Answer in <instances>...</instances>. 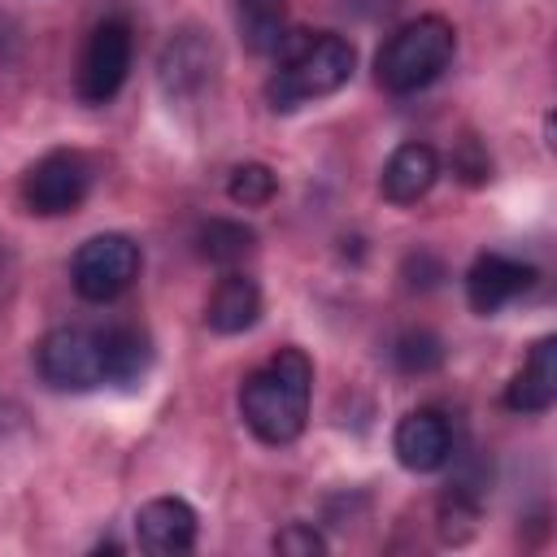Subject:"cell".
<instances>
[{
  "mask_svg": "<svg viewBox=\"0 0 557 557\" xmlns=\"http://www.w3.org/2000/svg\"><path fill=\"white\" fill-rule=\"evenodd\" d=\"M313 361L300 348H278L239 387V418L261 444H292L309 422Z\"/></svg>",
  "mask_w": 557,
  "mask_h": 557,
  "instance_id": "1",
  "label": "cell"
},
{
  "mask_svg": "<svg viewBox=\"0 0 557 557\" xmlns=\"http://www.w3.org/2000/svg\"><path fill=\"white\" fill-rule=\"evenodd\" d=\"M352 65L357 52L344 35H287L278 48V70L265 78V104L274 113H292L318 96H331L352 78Z\"/></svg>",
  "mask_w": 557,
  "mask_h": 557,
  "instance_id": "2",
  "label": "cell"
},
{
  "mask_svg": "<svg viewBox=\"0 0 557 557\" xmlns=\"http://www.w3.org/2000/svg\"><path fill=\"white\" fill-rule=\"evenodd\" d=\"M453 52H457V30H453V22L440 17V13H422V17L405 22V26H396L392 39L379 48V57H374V78H379L383 91L409 96V91L431 87V83L448 70Z\"/></svg>",
  "mask_w": 557,
  "mask_h": 557,
  "instance_id": "3",
  "label": "cell"
},
{
  "mask_svg": "<svg viewBox=\"0 0 557 557\" xmlns=\"http://www.w3.org/2000/svg\"><path fill=\"white\" fill-rule=\"evenodd\" d=\"M35 366L44 383L61 392H91L113 383V361H109V331L91 326H57L39 339Z\"/></svg>",
  "mask_w": 557,
  "mask_h": 557,
  "instance_id": "4",
  "label": "cell"
},
{
  "mask_svg": "<svg viewBox=\"0 0 557 557\" xmlns=\"http://www.w3.org/2000/svg\"><path fill=\"white\" fill-rule=\"evenodd\" d=\"M135 278H139V244L117 231L91 235L70 261V283L91 305L117 300Z\"/></svg>",
  "mask_w": 557,
  "mask_h": 557,
  "instance_id": "5",
  "label": "cell"
},
{
  "mask_svg": "<svg viewBox=\"0 0 557 557\" xmlns=\"http://www.w3.org/2000/svg\"><path fill=\"white\" fill-rule=\"evenodd\" d=\"M126 70H131V26L122 17L96 22L91 35H87V44H83L78 74H74L78 96L87 104H109L122 91Z\"/></svg>",
  "mask_w": 557,
  "mask_h": 557,
  "instance_id": "6",
  "label": "cell"
},
{
  "mask_svg": "<svg viewBox=\"0 0 557 557\" xmlns=\"http://www.w3.org/2000/svg\"><path fill=\"white\" fill-rule=\"evenodd\" d=\"M91 187V165L83 152H48L39 157L22 178V205L39 218H61L83 205Z\"/></svg>",
  "mask_w": 557,
  "mask_h": 557,
  "instance_id": "7",
  "label": "cell"
},
{
  "mask_svg": "<svg viewBox=\"0 0 557 557\" xmlns=\"http://www.w3.org/2000/svg\"><path fill=\"white\" fill-rule=\"evenodd\" d=\"M213 70H218V48H213V39H209L205 30H196V26L174 30V35L165 39L161 57H157V78H161V91H165L170 100H187V96L205 91L209 78H213Z\"/></svg>",
  "mask_w": 557,
  "mask_h": 557,
  "instance_id": "8",
  "label": "cell"
},
{
  "mask_svg": "<svg viewBox=\"0 0 557 557\" xmlns=\"http://www.w3.org/2000/svg\"><path fill=\"white\" fill-rule=\"evenodd\" d=\"M531 283H535V265L500 257V252H483V257H474V265L466 274V300L474 313L487 318V313L505 309L513 296L531 292Z\"/></svg>",
  "mask_w": 557,
  "mask_h": 557,
  "instance_id": "9",
  "label": "cell"
},
{
  "mask_svg": "<svg viewBox=\"0 0 557 557\" xmlns=\"http://www.w3.org/2000/svg\"><path fill=\"white\" fill-rule=\"evenodd\" d=\"M392 448H396V461L405 470L431 474V470H440L453 457V431H448L444 413H435V409H409L396 422Z\"/></svg>",
  "mask_w": 557,
  "mask_h": 557,
  "instance_id": "10",
  "label": "cell"
},
{
  "mask_svg": "<svg viewBox=\"0 0 557 557\" xmlns=\"http://www.w3.org/2000/svg\"><path fill=\"white\" fill-rule=\"evenodd\" d=\"M135 540L144 553L174 557L196 544V509L183 496H157L135 513Z\"/></svg>",
  "mask_w": 557,
  "mask_h": 557,
  "instance_id": "11",
  "label": "cell"
},
{
  "mask_svg": "<svg viewBox=\"0 0 557 557\" xmlns=\"http://www.w3.org/2000/svg\"><path fill=\"white\" fill-rule=\"evenodd\" d=\"M557 400V335H544L531 344L522 370L505 387V405L513 413H544Z\"/></svg>",
  "mask_w": 557,
  "mask_h": 557,
  "instance_id": "12",
  "label": "cell"
},
{
  "mask_svg": "<svg viewBox=\"0 0 557 557\" xmlns=\"http://www.w3.org/2000/svg\"><path fill=\"white\" fill-rule=\"evenodd\" d=\"M435 178H440V157H435V148L409 139V144H400V148L387 157L379 187H383V196H387L392 205H413V200H422V196L435 187Z\"/></svg>",
  "mask_w": 557,
  "mask_h": 557,
  "instance_id": "13",
  "label": "cell"
},
{
  "mask_svg": "<svg viewBox=\"0 0 557 557\" xmlns=\"http://www.w3.org/2000/svg\"><path fill=\"white\" fill-rule=\"evenodd\" d=\"M257 318H261V287L248 274H235L231 270L213 287V296L205 305L209 331H218V335H244L248 326H257Z\"/></svg>",
  "mask_w": 557,
  "mask_h": 557,
  "instance_id": "14",
  "label": "cell"
},
{
  "mask_svg": "<svg viewBox=\"0 0 557 557\" xmlns=\"http://www.w3.org/2000/svg\"><path fill=\"white\" fill-rule=\"evenodd\" d=\"M239 35L252 52H278L287 39V0H239Z\"/></svg>",
  "mask_w": 557,
  "mask_h": 557,
  "instance_id": "15",
  "label": "cell"
},
{
  "mask_svg": "<svg viewBox=\"0 0 557 557\" xmlns=\"http://www.w3.org/2000/svg\"><path fill=\"white\" fill-rule=\"evenodd\" d=\"M196 244H200V257H209L213 265H239V261L252 252L257 235H252L244 222L213 218V222H205V226H200Z\"/></svg>",
  "mask_w": 557,
  "mask_h": 557,
  "instance_id": "16",
  "label": "cell"
},
{
  "mask_svg": "<svg viewBox=\"0 0 557 557\" xmlns=\"http://www.w3.org/2000/svg\"><path fill=\"white\" fill-rule=\"evenodd\" d=\"M274 187H278V178H274V170L261 165V161H244V165H235L231 178H226V196H231L235 205H244V209L270 205Z\"/></svg>",
  "mask_w": 557,
  "mask_h": 557,
  "instance_id": "17",
  "label": "cell"
},
{
  "mask_svg": "<svg viewBox=\"0 0 557 557\" xmlns=\"http://www.w3.org/2000/svg\"><path fill=\"white\" fill-rule=\"evenodd\" d=\"M392 361L405 370V374H426L444 361V344L431 335V331H405L392 348Z\"/></svg>",
  "mask_w": 557,
  "mask_h": 557,
  "instance_id": "18",
  "label": "cell"
},
{
  "mask_svg": "<svg viewBox=\"0 0 557 557\" xmlns=\"http://www.w3.org/2000/svg\"><path fill=\"white\" fill-rule=\"evenodd\" d=\"M474 522H479V505L466 496V487H453L444 500H440V535L448 544H461L474 535Z\"/></svg>",
  "mask_w": 557,
  "mask_h": 557,
  "instance_id": "19",
  "label": "cell"
},
{
  "mask_svg": "<svg viewBox=\"0 0 557 557\" xmlns=\"http://www.w3.org/2000/svg\"><path fill=\"white\" fill-rule=\"evenodd\" d=\"M270 548L283 553V557H322V553H326V540H322V531L309 527V522H287V527L270 540Z\"/></svg>",
  "mask_w": 557,
  "mask_h": 557,
  "instance_id": "20",
  "label": "cell"
}]
</instances>
